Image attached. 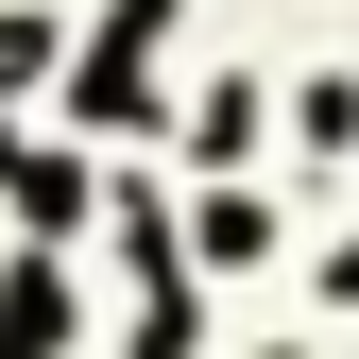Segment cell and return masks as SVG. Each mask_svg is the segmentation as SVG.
I'll list each match as a JSON object with an SVG mask.
<instances>
[{
	"label": "cell",
	"instance_id": "3",
	"mask_svg": "<svg viewBox=\"0 0 359 359\" xmlns=\"http://www.w3.org/2000/svg\"><path fill=\"white\" fill-rule=\"evenodd\" d=\"M34 69H52V34H34V18H0V103H18Z\"/></svg>",
	"mask_w": 359,
	"mask_h": 359
},
{
	"label": "cell",
	"instance_id": "2",
	"mask_svg": "<svg viewBox=\"0 0 359 359\" xmlns=\"http://www.w3.org/2000/svg\"><path fill=\"white\" fill-rule=\"evenodd\" d=\"M18 222H52V240H69V222H86V171H69V154H34V171H18Z\"/></svg>",
	"mask_w": 359,
	"mask_h": 359
},
{
	"label": "cell",
	"instance_id": "1",
	"mask_svg": "<svg viewBox=\"0 0 359 359\" xmlns=\"http://www.w3.org/2000/svg\"><path fill=\"white\" fill-rule=\"evenodd\" d=\"M0 359H69V291H52V274L0 291Z\"/></svg>",
	"mask_w": 359,
	"mask_h": 359
}]
</instances>
